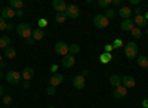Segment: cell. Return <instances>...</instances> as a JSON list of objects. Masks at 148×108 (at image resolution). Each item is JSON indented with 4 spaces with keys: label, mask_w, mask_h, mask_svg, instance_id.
<instances>
[{
    "label": "cell",
    "mask_w": 148,
    "mask_h": 108,
    "mask_svg": "<svg viewBox=\"0 0 148 108\" xmlns=\"http://www.w3.org/2000/svg\"><path fill=\"white\" fill-rule=\"evenodd\" d=\"M31 37H33V40H34V42H39V40H42V39L45 37V30H43V28H39V27H37L36 30H33V34H31Z\"/></svg>",
    "instance_id": "16"
},
{
    "label": "cell",
    "mask_w": 148,
    "mask_h": 108,
    "mask_svg": "<svg viewBox=\"0 0 148 108\" xmlns=\"http://www.w3.org/2000/svg\"><path fill=\"white\" fill-rule=\"evenodd\" d=\"M3 61V55H0V62H2Z\"/></svg>",
    "instance_id": "50"
},
{
    "label": "cell",
    "mask_w": 148,
    "mask_h": 108,
    "mask_svg": "<svg viewBox=\"0 0 148 108\" xmlns=\"http://www.w3.org/2000/svg\"><path fill=\"white\" fill-rule=\"evenodd\" d=\"M55 21L56 22H65L67 21V14L65 12H56V15H55Z\"/></svg>",
    "instance_id": "25"
},
{
    "label": "cell",
    "mask_w": 148,
    "mask_h": 108,
    "mask_svg": "<svg viewBox=\"0 0 148 108\" xmlns=\"http://www.w3.org/2000/svg\"><path fill=\"white\" fill-rule=\"evenodd\" d=\"M15 28V25L12 22H8V27H6V30H14Z\"/></svg>",
    "instance_id": "40"
},
{
    "label": "cell",
    "mask_w": 148,
    "mask_h": 108,
    "mask_svg": "<svg viewBox=\"0 0 148 108\" xmlns=\"http://www.w3.org/2000/svg\"><path fill=\"white\" fill-rule=\"evenodd\" d=\"M144 16H145V19H147V21H148V12H147V14H145V15H144Z\"/></svg>",
    "instance_id": "49"
},
{
    "label": "cell",
    "mask_w": 148,
    "mask_h": 108,
    "mask_svg": "<svg viewBox=\"0 0 148 108\" xmlns=\"http://www.w3.org/2000/svg\"><path fill=\"white\" fill-rule=\"evenodd\" d=\"M52 6H53V9H55L56 12H65L68 5L64 2V0H53V2H52Z\"/></svg>",
    "instance_id": "11"
},
{
    "label": "cell",
    "mask_w": 148,
    "mask_h": 108,
    "mask_svg": "<svg viewBox=\"0 0 148 108\" xmlns=\"http://www.w3.org/2000/svg\"><path fill=\"white\" fill-rule=\"evenodd\" d=\"M22 86H24V89H28V87H30V81H25V80H24Z\"/></svg>",
    "instance_id": "41"
},
{
    "label": "cell",
    "mask_w": 148,
    "mask_h": 108,
    "mask_svg": "<svg viewBox=\"0 0 148 108\" xmlns=\"http://www.w3.org/2000/svg\"><path fill=\"white\" fill-rule=\"evenodd\" d=\"M121 46H123V42H121L120 39H116V40H114V44H113V47H114V49H120Z\"/></svg>",
    "instance_id": "32"
},
{
    "label": "cell",
    "mask_w": 148,
    "mask_h": 108,
    "mask_svg": "<svg viewBox=\"0 0 148 108\" xmlns=\"http://www.w3.org/2000/svg\"><path fill=\"white\" fill-rule=\"evenodd\" d=\"M68 46L70 44H67L65 42H58L55 44V53L56 55H61V56L68 55Z\"/></svg>",
    "instance_id": "6"
},
{
    "label": "cell",
    "mask_w": 148,
    "mask_h": 108,
    "mask_svg": "<svg viewBox=\"0 0 148 108\" xmlns=\"http://www.w3.org/2000/svg\"><path fill=\"white\" fill-rule=\"evenodd\" d=\"M125 55L127 59H135L138 58V44L135 43L133 40L132 42H127L125 44Z\"/></svg>",
    "instance_id": "1"
},
{
    "label": "cell",
    "mask_w": 148,
    "mask_h": 108,
    "mask_svg": "<svg viewBox=\"0 0 148 108\" xmlns=\"http://www.w3.org/2000/svg\"><path fill=\"white\" fill-rule=\"evenodd\" d=\"M74 62H76V56H74V55L68 53V55L62 56V65H64L65 68H71V67H74Z\"/></svg>",
    "instance_id": "10"
},
{
    "label": "cell",
    "mask_w": 148,
    "mask_h": 108,
    "mask_svg": "<svg viewBox=\"0 0 148 108\" xmlns=\"http://www.w3.org/2000/svg\"><path fill=\"white\" fill-rule=\"evenodd\" d=\"M2 10H3V9H2V8H0V16H2Z\"/></svg>",
    "instance_id": "51"
},
{
    "label": "cell",
    "mask_w": 148,
    "mask_h": 108,
    "mask_svg": "<svg viewBox=\"0 0 148 108\" xmlns=\"http://www.w3.org/2000/svg\"><path fill=\"white\" fill-rule=\"evenodd\" d=\"M51 70H52V73H53V74H56V71H58V65H56V64H53V65L51 67Z\"/></svg>",
    "instance_id": "39"
},
{
    "label": "cell",
    "mask_w": 148,
    "mask_h": 108,
    "mask_svg": "<svg viewBox=\"0 0 148 108\" xmlns=\"http://www.w3.org/2000/svg\"><path fill=\"white\" fill-rule=\"evenodd\" d=\"M147 19H145V16L144 15H139V16H135V19H133V24L136 25L138 28H144V27H147Z\"/></svg>",
    "instance_id": "18"
},
{
    "label": "cell",
    "mask_w": 148,
    "mask_h": 108,
    "mask_svg": "<svg viewBox=\"0 0 148 108\" xmlns=\"http://www.w3.org/2000/svg\"><path fill=\"white\" fill-rule=\"evenodd\" d=\"M3 79V73H2V71H0V80H2Z\"/></svg>",
    "instance_id": "48"
},
{
    "label": "cell",
    "mask_w": 148,
    "mask_h": 108,
    "mask_svg": "<svg viewBox=\"0 0 148 108\" xmlns=\"http://www.w3.org/2000/svg\"><path fill=\"white\" fill-rule=\"evenodd\" d=\"M130 34H132L133 39H141V37H142V30L138 28V27H135V28L130 31Z\"/></svg>",
    "instance_id": "27"
},
{
    "label": "cell",
    "mask_w": 148,
    "mask_h": 108,
    "mask_svg": "<svg viewBox=\"0 0 148 108\" xmlns=\"http://www.w3.org/2000/svg\"><path fill=\"white\" fill-rule=\"evenodd\" d=\"M47 108H55V107H52V105H51V107H47Z\"/></svg>",
    "instance_id": "53"
},
{
    "label": "cell",
    "mask_w": 148,
    "mask_h": 108,
    "mask_svg": "<svg viewBox=\"0 0 148 108\" xmlns=\"http://www.w3.org/2000/svg\"><path fill=\"white\" fill-rule=\"evenodd\" d=\"M111 59H113V56H111V53H107V52H104V53L99 56V61H101L102 64H108Z\"/></svg>",
    "instance_id": "26"
},
{
    "label": "cell",
    "mask_w": 148,
    "mask_h": 108,
    "mask_svg": "<svg viewBox=\"0 0 148 108\" xmlns=\"http://www.w3.org/2000/svg\"><path fill=\"white\" fill-rule=\"evenodd\" d=\"M16 33H18V36H21V37H24V39H30L31 37V34H33V30H31V27L28 25L27 22H21L19 25L16 27Z\"/></svg>",
    "instance_id": "2"
},
{
    "label": "cell",
    "mask_w": 148,
    "mask_h": 108,
    "mask_svg": "<svg viewBox=\"0 0 148 108\" xmlns=\"http://www.w3.org/2000/svg\"><path fill=\"white\" fill-rule=\"evenodd\" d=\"M3 90H5V89H3V86L0 85V96H3Z\"/></svg>",
    "instance_id": "46"
},
{
    "label": "cell",
    "mask_w": 148,
    "mask_h": 108,
    "mask_svg": "<svg viewBox=\"0 0 148 108\" xmlns=\"http://www.w3.org/2000/svg\"><path fill=\"white\" fill-rule=\"evenodd\" d=\"M88 74H89V71H88V70H83V71H82V76H83V77H86Z\"/></svg>",
    "instance_id": "45"
},
{
    "label": "cell",
    "mask_w": 148,
    "mask_h": 108,
    "mask_svg": "<svg viewBox=\"0 0 148 108\" xmlns=\"http://www.w3.org/2000/svg\"><path fill=\"white\" fill-rule=\"evenodd\" d=\"M119 15H120V18H123V19H130V16H132V9L127 8V6H121V8L119 9Z\"/></svg>",
    "instance_id": "12"
},
{
    "label": "cell",
    "mask_w": 148,
    "mask_h": 108,
    "mask_svg": "<svg viewBox=\"0 0 148 108\" xmlns=\"http://www.w3.org/2000/svg\"><path fill=\"white\" fill-rule=\"evenodd\" d=\"M5 79H6V81L9 83V85H18V83L21 81V79H22V76L18 73V71H9V73L5 76Z\"/></svg>",
    "instance_id": "3"
},
{
    "label": "cell",
    "mask_w": 148,
    "mask_h": 108,
    "mask_svg": "<svg viewBox=\"0 0 148 108\" xmlns=\"http://www.w3.org/2000/svg\"><path fill=\"white\" fill-rule=\"evenodd\" d=\"M9 44H10V37H8V36H2V37H0V47L6 51L9 47Z\"/></svg>",
    "instance_id": "21"
},
{
    "label": "cell",
    "mask_w": 148,
    "mask_h": 108,
    "mask_svg": "<svg viewBox=\"0 0 148 108\" xmlns=\"http://www.w3.org/2000/svg\"><path fill=\"white\" fill-rule=\"evenodd\" d=\"M104 49H105V52H107V53H111V51H113L114 47H113V44H105Z\"/></svg>",
    "instance_id": "35"
},
{
    "label": "cell",
    "mask_w": 148,
    "mask_h": 108,
    "mask_svg": "<svg viewBox=\"0 0 148 108\" xmlns=\"http://www.w3.org/2000/svg\"><path fill=\"white\" fill-rule=\"evenodd\" d=\"M136 85V80L133 79V76H121V86H125L126 89H130Z\"/></svg>",
    "instance_id": "8"
},
{
    "label": "cell",
    "mask_w": 148,
    "mask_h": 108,
    "mask_svg": "<svg viewBox=\"0 0 148 108\" xmlns=\"http://www.w3.org/2000/svg\"><path fill=\"white\" fill-rule=\"evenodd\" d=\"M129 3H130L132 6H138V5H139L141 2H139V0H130V2H129Z\"/></svg>",
    "instance_id": "38"
},
{
    "label": "cell",
    "mask_w": 148,
    "mask_h": 108,
    "mask_svg": "<svg viewBox=\"0 0 148 108\" xmlns=\"http://www.w3.org/2000/svg\"><path fill=\"white\" fill-rule=\"evenodd\" d=\"M126 95H127V89L125 86H119V87L114 89V98H117V99L126 98Z\"/></svg>",
    "instance_id": "14"
},
{
    "label": "cell",
    "mask_w": 148,
    "mask_h": 108,
    "mask_svg": "<svg viewBox=\"0 0 148 108\" xmlns=\"http://www.w3.org/2000/svg\"><path fill=\"white\" fill-rule=\"evenodd\" d=\"M73 86L76 87V89H79V90L84 89V86H86V77H83L82 74L74 76V79H73Z\"/></svg>",
    "instance_id": "7"
},
{
    "label": "cell",
    "mask_w": 148,
    "mask_h": 108,
    "mask_svg": "<svg viewBox=\"0 0 148 108\" xmlns=\"http://www.w3.org/2000/svg\"><path fill=\"white\" fill-rule=\"evenodd\" d=\"M136 62H138V65H139L141 68L148 70V58H147L145 55H139V56L136 58Z\"/></svg>",
    "instance_id": "20"
},
{
    "label": "cell",
    "mask_w": 148,
    "mask_h": 108,
    "mask_svg": "<svg viewBox=\"0 0 148 108\" xmlns=\"http://www.w3.org/2000/svg\"><path fill=\"white\" fill-rule=\"evenodd\" d=\"M6 58H9V59H12V58H15L16 56V51H15V47H8V49L5 51V53H3Z\"/></svg>",
    "instance_id": "23"
},
{
    "label": "cell",
    "mask_w": 148,
    "mask_h": 108,
    "mask_svg": "<svg viewBox=\"0 0 148 108\" xmlns=\"http://www.w3.org/2000/svg\"><path fill=\"white\" fill-rule=\"evenodd\" d=\"M110 19L105 18V15H95L93 16V25L96 28H107Z\"/></svg>",
    "instance_id": "4"
},
{
    "label": "cell",
    "mask_w": 148,
    "mask_h": 108,
    "mask_svg": "<svg viewBox=\"0 0 148 108\" xmlns=\"http://www.w3.org/2000/svg\"><path fill=\"white\" fill-rule=\"evenodd\" d=\"M110 85L113 86L114 89L116 87H119V86H121V77L120 76H117V74H113V76H110Z\"/></svg>",
    "instance_id": "19"
},
{
    "label": "cell",
    "mask_w": 148,
    "mask_h": 108,
    "mask_svg": "<svg viewBox=\"0 0 148 108\" xmlns=\"http://www.w3.org/2000/svg\"><path fill=\"white\" fill-rule=\"evenodd\" d=\"M142 107H144V108H148V99H144V101H142Z\"/></svg>",
    "instance_id": "43"
},
{
    "label": "cell",
    "mask_w": 148,
    "mask_h": 108,
    "mask_svg": "<svg viewBox=\"0 0 148 108\" xmlns=\"http://www.w3.org/2000/svg\"><path fill=\"white\" fill-rule=\"evenodd\" d=\"M79 52H80V46H79L77 43H73V44L68 46V53H71V55H77Z\"/></svg>",
    "instance_id": "24"
},
{
    "label": "cell",
    "mask_w": 148,
    "mask_h": 108,
    "mask_svg": "<svg viewBox=\"0 0 148 108\" xmlns=\"http://www.w3.org/2000/svg\"><path fill=\"white\" fill-rule=\"evenodd\" d=\"M64 81V76L62 74H52L51 76V79H49V86H53V87H56L58 85H61V83Z\"/></svg>",
    "instance_id": "9"
},
{
    "label": "cell",
    "mask_w": 148,
    "mask_h": 108,
    "mask_svg": "<svg viewBox=\"0 0 148 108\" xmlns=\"http://www.w3.org/2000/svg\"><path fill=\"white\" fill-rule=\"evenodd\" d=\"M15 15H16V16H19V18H21V16H24V12H22V9L15 10Z\"/></svg>",
    "instance_id": "37"
},
{
    "label": "cell",
    "mask_w": 148,
    "mask_h": 108,
    "mask_svg": "<svg viewBox=\"0 0 148 108\" xmlns=\"http://www.w3.org/2000/svg\"><path fill=\"white\" fill-rule=\"evenodd\" d=\"M2 18H3L5 21L15 18V9H12L10 6H9V8H3V10H2Z\"/></svg>",
    "instance_id": "15"
},
{
    "label": "cell",
    "mask_w": 148,
    "mask_h": 108,
    "mask_svg": "<svg viewBox=\"0 0 148 108\" xmlns=\"http://www.w3.org/2000/svg\"><path fill=\"white\" fill-rule=\"evenodd\" d=\"M27 43L31 46V44H34V40H33V37H30V39H27Z\"/></svg>",
    "instance_id": "44"
},
{
    "label": "cell",
    "mask_w": 148,
    "mask_h": 108,
    "mask_svg": "<svg viewBox=\"0 0 148 108\" xmlns=\"http://www.w3.org/2000/svg\"><path fill=\"white\" fill-rule=\"evenodd\" d=\"M111 5H114V6H120V5H121V2H119V0H113V2H111Z\"/></svg>",
    "instance_id": "42"
},
{
    "label": "cell",
    "mask_w": 148,
    "mask_h": 108,
    "mask_svg": "<svg viewBox=\"0 0 148 108\" xmlns=\"http://www.w3.org/2000/svg\"><path fill=\"white\" fill-rule=\"evenodd\" d=\"M46 93H47V95H55V93H56V87L49 86V87L46 89Z\"/></svg>",
    "instance_id": "34"
},
{
    "label": "cell",
    "mask_w": 148,
    "mask_h": 108,
    "mask_svg": "<svg viewBox=\"0 0 148 108\" xmlns=\"http://www.w3.org/2000/svg\"><path fill=\"white\" fill-rule=\"evenodd\" d=\"M111 5L110 0H98V6L99 8H108Z\"/></svg>",
    "instance_id": "29"
},
{
    "label": "cell",
    "mask_w": 148,
    "mask_h": 108,
    "mask_svg": "<svg viewBox=\"0 0 148 108\" xmlns=\"http://www.w3.org/2000/svg\"><path fill=\"white\" fill-rule=\"evenodd\" d=\"M135 28V24H133V21L132 19H123L121 21V30L123 31H132Z\"/></svg>",
    "instance_id": "17"
},
{
    "label": "cell",
    "mask_w": 148,
    "mask_h": 108,
    "mask_svg": "<svg viewBox=\"0 0 148 108\" xmlns=\"http://www.w3.org/2000/svg\"><path fill=\"white\" fill-rule=\"evenodd\" d=\"M21 76H22V79L25 80V81H30V80L34 77V70H33L31 67H25V68L22 70Z\"/></svg>",
    "instance_id": "13"
},
{
    "label": "cell",
    "mask_w": 148,
    "mask_h": 108,
    "mask_svg": "<svg viewBox=\"0 0 148 108\" xmlns=\"http://www.w3.org/2000/svg\"><path fill=\"white\" fill-rule=\"evenodd\" d=\"M145 34H147V37H148V30H147V33H145Z\"/></svg>",
    "instance_id": "52"
},
{
    "label": "cell",
    "mask_w": 148,
    "mask_h": 108,
    "mask_svg": "<svg viewBox=\"0 0 148 108\" xmlns=\"http://www.w3.org/2000/svg\"><path fill=\"white\" fill-rule=\"evenodd\" d=\"M47 25V21L45 19V18H42V19H39V28H43L45 30V27Z\"/></svg>",
    "instance_id": "33"
},
{
    "label": "cell",
    "mask_w": 148,
    "mask_h": 108,
    "mask_svg": "<svg viewBox=\"0 0 148 108\" xmlns=\"http://www.w3.org/2000/svg\"><path fill=\"white\" fill-rule=\"evenodd\" d=\"M65 14H67V18L77 19L79 15H80V9H79L77 5H68V6H67V10H65Z\"/></svg>",
    "instance_id": "5"
},
{
    "label": "cell",
    "mask_w": 148,
    "mask_h": 108,
    "mask_svg": "<svg viewBox=\"0 0 148 108\" xmlns=\"http://www.w3.org/2000/svg\"><path fill=\"white\" fill-rule=\"evenodd\" d=\"M6 27H8V22L0 16V31H3V30H6Z\"/></svg>",
    "instance_id": "31"
},
{
    "label": "cell",
    "mask_w": 148,
    "mask_h": 108,
    "mask_svg": "<svg viewBox=\"0 0 148 108\" xmlns=\"http://www.w3.org/2000/svg\"><path fill=\"white\" fill-rule=\"evenodd\" d=\"M135 16H139V15H142V9L141 8H135Z\"/></svg>",
    "instance_id": "36"
},
{
    "label": "cell",
    "mask_w": 148,
    "mask_h": 108,
    "mask_svg": "<svg viewBox=\"0 0 148 108\" xmlns=\"http://www.w3.org/2000/svg\"><path fill=\"white\" fill-rule=\"evenodd\" d=\"M114 16H116V10H114V9L110 8V9L105 10V18H107V19H111V18H114Z\"/></svg>",
    "instance_id": "28"
},
{
    "label": "cell",
    "mask_w": 148,
    "mask_h": 108,
    "mask_svg": "<svg viewBox=\"0 0 148 108\" xmlns=\"http://www.w3.org/2000/svg\"><path fill=\"white\" fill-rule=\"evenodd\" d=\"M0 67H3V68H5V67H8V65H6V62L2 61V62H0Z\"/></svg>",
    "instance_id": "47"
},
{
    "label": "cell",
    "mask_w": 148,
    "mask_h": 108,
    "mask_svg": "<svg viewBox=\"0 0 148 108\" xmlns=\"http://www.w3.org/2000/svg\"><path fill=\"white\" fill-rule=\"evenodd\" d=\"M3 104L8 105V107L12 104V96H10V95H3Z\"/></svg>",
    "instance_id": "30"
},
{
    "label": "cell",
    "mask_w": 148,
    "mask_h": 108,
    "mask_svg": "<svg viewBox=\"0 0 148 108\" xmlns=\"http://www.w3.org/2000/svg\"><path fill=\"white\" fill-rule=\"evenodd\" d=\"M9 6H10L12 9L18 10V9H22V8H24V2H22V0H10Z\"/></svg>",
    "instance_id": "22"
}]
</instances>
